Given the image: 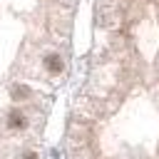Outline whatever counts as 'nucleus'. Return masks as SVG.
Instances as JSON below:
<instances>
[{
    "mask_svg": "<svg viewBox=\"0 0 159 159\" xmlns=\"http://www.w3.org/2000/svg\"><path fill=\"white\" fill-rule=\"evenodd\" d=\"M94 20L67 159H159V0H97Z\"/></svg>",
    "mask_w": 159,
    "mask_h": 159,
    "instance_id": "nucleus-1",
    "label": "nucleus"
}]
</instances>
